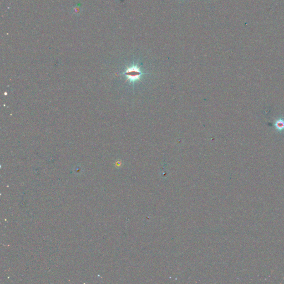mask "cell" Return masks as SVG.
Instances as JSON below:
<instances>
[{"instance_id": "cell-1", "label": "cell", "mask_w": 284, "mask_h": 284, "mask_svg": "<svg viewBox=\"0 0 284 284\" xmlns=\"http://www.w3.org/2000/svg\"><path fill=\"white\" fill-rule=\"evenodd\" d=\"M124 74L126 76L130 82L135 83L140 79L144 73L137 64H133L126 69Z\"/></svg>"}, {"instance_id": "cell-2", "label": "cell", "mask_w": 284, "mask_h": 284, "mask_svg": "<svg viewBox=\"0 0 284 284\" xmlns=\"http://www.w3.org/2000/svg\"><path fill=\"white\" fill-rule=\"evenodd\" d=\"M284 124L283 123H281V122H280V123H278V124H277V127L278 128H280V127H284Z\"/></svg>"}]
</instances>
